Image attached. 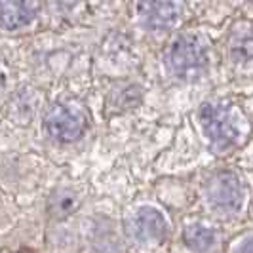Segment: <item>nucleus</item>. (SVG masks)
<instances>
[{"mask_svg": "<svg viewBox=\"0 0 253 253\" xmlns=\"http://www.w3.org/2000/svg\"><path fill=\"white\" fill-rule=\"evenodd\" d=\"M166 63L173 76L196 80L208 69V48L196 35H179L168 48Z\"/></svg>", "mask_w": 253, "mask_h": 253, "instance_id": "obj_1", "label": "nucleus"}, {"mask_svg": "<svg viewBox=\"0 0 253 253\" xmlns=\"http://www.w3.org/2000/svg\"><path fill=\"white\" fill-rule=\"evenodd\" d=\"M200 124L204 133L217 151L232 147L238 139V127L227 109L219 103H204L200 107Z\"/></svg>", "mask_w": 253, "mask_h": 253, "instance_id": "obj_2", "label": "nucleus"}, {"mask_svg": "<svg viewBox=\"0 0 253 253\" xmlns=\"http://www.w3.org/2000/svg\"><path fill=\"white\" fill-rule=\"evenodd\" d=\"M141 23L152 31H169L185 13V0H139Z\"/></svg>", "mask_w": 253, "mask_h": 253, "instance_id": "obj_3", "label": "nucleus"}, {"mask_svg": "<svg viewBox=\"0 0 253 253\" xmlns=\"http://www.w3.org/2000/svg\"><path fill=\"white\" fill-rule=\"evenodd\" d=\"M44 126L55 141L73 143L84 135L86 118L65 105H53L44 118Z\"/></svg>", "mask_w": 253, "mask_h": 253, "instance_id": "obj_4", "label": "nucleus"}, {"mask_svg": "<svg viewBox=\"0 0 253 253\" xmlns=\"http://www.w3.org/2000/svg\"><path fill=\"white\" fill-rule=\"evenodd\" d=\"M208 200L219 211H236L242 204L240 181L230 171H221L210 179L208 187Z\"/></svg>", "mask_w": 253, "mask_h": 253, "instance_id": "obj_5", "label": "nucleus"}, {"mask_svg": "<svg viewBox=\"0 0 253 253\" xmlns=\"http://www.w3.org/2000/svg\"><path fill=\"white\" fill-rule=\"evenodd\" d=\"M166 221L160 211L152 208H141L129 221V232L139 242H160L166 236Z\"/></svg>", "mask_w": 253, "mask_h": 253, "instance_id": "obj_6", "label": "nucleus"}, {"mask_svg": "<svg viewBox=\"0 0 253 253\" xmlns=\"http://www.w3.org/2000/svg\"><path fill=\"white\" fill-rule=\"evenodd\" d=\"M31 21V10L27 0H0V27L15 31Z\"/></svg>", "mask_w": 253, "mask_h": 253, "instance_id": "obj_7", "label": "nucleus"}, {"mask_svg": "<svg viewBox=\"0 0 253 253\" xmlns=\"http://www.w3.org/2000/svg\"><path fill=\"white\" fill-rule=\"evenodd\" d=\"M215 240V234L213 230L208 227H202V225H192L185 230V242L192 252L196 253H204L211 248V244Z\"/></svg>", "mask_w": 253, "mask_h": 253, "instance_id": "obj_8", "label": "nucleus"}, {"mask_svg": "<svg viewBox=\"0 0 253 253\" xmlns=\"http://www.w3.org/2000/svg\"><path fill=\"white\" fill-rule=\"evenodd\" d=\"M75 208H76V198L73 194H69V192L57 194L50 202V210L53 213H57V215H67V213H71Z\"/></svg>", "mask_w": 253, "mask_h": 253, "instance_id": "obj_9", "label": "nucleus"}, {"mask_svg": "<svg viewBox=\"0 0 253 253\" xmlns=\"http://www.w3.org/2000/svg\"><path fill=\"white\" fill-rule=\"evenodd\" d=\"M234 53L246 55V57H253V38L252 37L242 38L240 42L236 44V48H234Z\"/></svg>", "mask_w": 253, "mask_h": 253, "instance_id": "obj_10", "label": "nucleus"}, {"mask_svg": "<svg viewBox=\"0 0 253 253\" xmlns=\"http://www.w3.org/2000/svg\"><path fill=\"white\" fill-rule=\"evenodd\" d=\"M234 253H253V238H248V240L242 242Z\"/></svg>", "mask_w": 253, "mask_h": 253, "instance_id": "obj_11", "label": "nucleus"}, {"mask_svg": "<svg viewBox=\"0 0 253 253\" xmlns=\"http://www.w3.org/2000/svg\"><path fill=\"white\" fill-rule=\"evenodd\" d=\"M4 84H6V78H4V75L0 73V93H2V89H4Z\"/></svg>", "mask_w": 253, "mask_h": 253, "instance_id": "obj_12", "label": "nucleus"}]
</instances>
